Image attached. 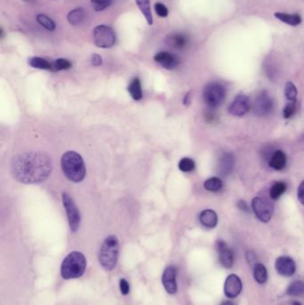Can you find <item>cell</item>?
Masks as SVG:
<instances>
[{
    "mask_svg": "<svg viewBox=\"0 0 304 305\" xmlns=\"http://www.w3.org/2000/svg\"><path fill=\"white\" fill-rule=\"evenodd\" d=\"M242 290V281L237 275L232 274L226 277L224 293L227 298H236L239 295Z\"/></svg>",
    "mask_w": 304,
    "mask_h": 305,
    "instance_id": "7c38bea8",
    "label": "cell"
},
{
    "mask_svg": "<svg viewBox=\"0 0 304 305\" xmlns=\"http://www.w3.org/2000/svg\"><path fill=\"white\" fill-rule=\"evenodd\" d=\"M302 142H303V143H304V137H303V138H302Z\"/></svg>",
    "mask_w": 304,
    "mask_h": 305,
    "instance_id": "7bdbcfd3",
    "label": "cell"
},
{
    "mask_svg": "<svg viewBox=\"0 0 304 305\" xmlns=\"http://www.w3.org/2000/svg\"><path fill=\"white\" fill-rule=\"evenodd\" d=\"M287 185L285 182H276V184L273 185L272 187L270 189L269 191V196L272 198V199H277L280 198L284 193L285 191L287 190Z\"/></svg>",
    "mask_w": 304,
    "mask_h": 305,
    "instance_id": "484cf974",
    "label": "cell"
},
{
    "mask_svg": "<svg viewBox=\"0 0 304 305\" xmlns=\"http://www.w3.org/2000/svg\"><path fill=\"white\" fill-rule=\"evenodd\" d=\"M269 163L271 168L276 171H280L285 168L287 165V155L283 151H280V150L274 152L269 160Z\"/></svg>",
    "mask_w": 304,
    "mask_h": 305,
    "instance_id": "ac0fdd59",
    "label": "cell"
},
{
    "mask_svg": "<svg viewBox=\"0 0 304 305\" xmlns=\"http://www.w3.org/2000/svg\"><path fill=\"white\" fill-rule=\"evenodd\" d=\"M252 210L256 217L262 222H269L272 217L274 207L272 203L263 197H255L251 202Z\"/></svg>",
    "mask_w": 304,
    "mask_h": 305,
    "instance_id": "ba28073f",
    "label": "cell"
},
{
    "mask_svg": "<svg viewBox=\"0 0 304 305\" xmlns=\"http://www.w3.org/2000/svg\"><path fill=\"white\" fill-rule=\"evenodd\" d=\"M215 118V114L213 112H208L206 113V119L208 120L209 122H212Z\"/></svg>",
    "mask_w": 304,
    "mask_h": 305,
    "instance_id": "ab89813d",
    "label": "cell"
},
{
    "mask_svg": "<svg viewBox=\"0 0 304 305\" xmlns=\"http://www.w3.org/2000/svg\"><path fill=\"white\" fill-rule=\"evenodd\" d=\"M90 1L92 3L94 9L98 12L105 10L111 4V0H90Z\"/></svg>",
    "mask_w": 304,
    "mask_h": 305,
    "instance_id": "836d02e7",
    "label": "cell"
},
{
    "mask_svg": "<svg viewBox=\"0 0 304 305\" xmlns=\"http://www.w3.org/2000/svg\"><path fill=\"white\" fill-rule=\"evenodd\" d=\"M221 305H234V303L232 302H230V301H226V302H222Z\"/></svg>",
    "mask_w": 304,
    "mask_h": 305,
    "instance_id": "60d3db41",
    "label": "cell"
},
{
    "mask_svg": "<svg viewBox=\"0 0 304 305\" xmlns=\"http://www.w3.org/2000/svg\"><path fill=\"white\" fill-rule=\"evenodd\" d=\"M252 108L257 116L269 115L274 108V102L267 92L262 91L255 99Z\"/></svg>",
    "mask_w": 304,
    "mask_h": 305,
    "instance_id": "9c48e42d",
    "label": "cell"
},
{
    "mask_svg": "<svg viewBox=\"0 0 304 305\" xmlns=\"http://www.w3.org/2000/svg\"><path fill=\"white\" fill-rule=\"evenodd\" d=\"M188 39L182 33H173L166 37V43L169 46L177 50H182L188 45Z\"/></svg>",
    "mask_w": 304,
    "mask_h": 305,
    "instance_id": "e0dca14e",
    "label": "cell"
},
{
    "mask_svg": "<svg viewBox=\"0 0 304 305\" xmlns=\"http://www.w3.org/2000/svg\"><path fill=\"white\" fill-rule=\"evenodd\" d=\"M103 63L102 57L97 54H94L91 57V63L94 66H99Z\"/></svg>",
    "mask_w": 304,
    "mask_h": 305,
    "instance_id": "8d00e7d4",
    "label": "cell"
},
{
    "mask_svg": "<svg viewBox=\"0 0 304 305\" xmlns=\"http://www.w3.org/2000/svg\"><path fill=\"white\" fill-rule=\"evenodd\" d=\"M155 61L156 63H159L161 66H163V68L168 69V70L174 69L180 63V59L178 58L177 56H175L172 53L167 52V51L157 53L155 56Z\"/></svg>",
    "mask_w": 304,
    "mask_h": 305,
    "instance_id": "5bb4252c",
    "label": "cell"
},
{
    "mask_svg": "<svg viewBox=\"0 0 304 305\" xmlns=\"http://www.w3.org/2000/svg\"><path fill=\"white\" fill-rule=\"evenodd\" d=\"M63 203L67 214L70 228L71 231L76 232L81 224V214L78 207L76 206L74 201L67 193H63Z\"/></svg>",
    "mask_w": 304,
    "mask_h": 305,
    "instance_id": "52a82bcc",
    "label": "cell"
},
{
    "mask_svg": "<svg viewBox=\"0 0 304 305\" xmlns=\"http://www.w3.org/2000/svg\"><path fill=\"white\" fill-rule=\"evenodd\" d=\"M93 42L100 49H110L116 42V36L109 26L98 25L93 31Z\"/></svg>",
    "mask_w": 304,
    "mask_h": 305,
    "instance_id": "8992f818",
    "label": "cell"
},
{
    "mask_svg": "<svg viewBox=\"0 0 304 305\" xmlns=\"http://www.w3.org/2000/svg\"><path fill=\"white\" fill-rule=\"evenodd\" d=\"M287 295H292V296L304 295L303 281H295L294 283H292L287 289Z\"/></svg>",
    "mask_w": 304,
    "mask_h": 305,
    "instance_id": "83f0119b",
    "label": "cell"
},
{
    "mask_svg": "<svg viewBox=\"0 0 304 305\" xmlns=\"http://www.w3.org/2000/svg\"><path fill=\"white\" fill-rule=\"evenodd\" d=\"M128 90L130 92L132 99L136 100V101H138V100L142 99L143 94H142L141 83H140V81H139L138 78H135L132 80L131 84L128 88Z\"/></svg>",
    "mask_w": 304,
    "mask_h": 305,
    "instance_id": "cb8c5ba5",
    "label": "cell"
},
{
    "mask_svg": "<svg viewBox=\"0 0 304 305\" xmlns=\"http://www.w3.org/2000/svg\"><path fill=\"white\" fill-rule=\"evenodd\" d=\"M29 64L33 68L41 70L53 71V64L44 58L39 56H33L29 59Z\"/></svg>",
    "mask_w": 304,
    "mask_h": 305,
    "instance_id": "603a6c76",
    "label": "cell"
},
{
    "mask_svg": "<svg viewBox=\"0 0 304 305\" xmlns=\"http://www.w3.org/2000/svg\"><path fill=\"white\" fill-rule=\"evenodd\" d=\"M296 112V101L288 102V104L284 108L283 114L286 119L291 118Z\"/></svg>",
    "mask_w": 304,
    "mask_h": 305,
    "instance_id": "d6a6232c",
    "label": "cell"
},
{
    "mask_svg": "<svg viewBox=\"0 0 304 305\" xmlns=\"http://www.w3.org/2000/svg\"><path fill=\"white\" fill-rule=\"evenodd\" d=\"M216 246H217V251L219 253V262L221 263V265L226 269H230L233 266V252L229 248V246H226V243L222 240H219L217 241Z\"/></svg>",
    "mask_w": 304,
    "mask_h": 305,
    "instance_id": "4fadbf2b",
    "label": "cell"
},
{
    "mask_svg": "<svg viewBox=\"0 0 304 305\" xmlns=\"http://www.w3.org/2000/svg\"><path fill=\"white\" fill-rule=\"evenodd\" d=\"M234 163H235V159H234L233 154L230 153L222 154L221 157L219 158V165H218L219 173L221 175H229L233 171Z\"/></svg>",
    "mask_w": 304,
    "mask_h": 305,
    "instance_id": "2e32d148",
    "label": "cell"
},
{
    "mask_svg": "<svg viewBox=\"0 0 304 305\" xmlns=\"http://www.w3.org/2000/svg\"><path fill=\"white\" fill-rule=\"evenodd\" d=\"M62 170L64 175L72 182H82L86 177L85 163L81 154L74 151L64 153L61 160Z\"/></svg>",
    "mask_w": 304,
    "mask_h": 305,
    "instance_id": "7a4b0ae2",
    "label": "cell"
},
{
    "mask_svg": "<svg viewBox=\"0 0 304 305\" xmlns=\"http://www.w3.org/2000/svg\"><path fill=\"white\" fill-rule=\"evenodd\" d=\"M254 277L259 284H265L268 280V272L262 263H256L254 268Z\"/></svg>",
    "mask_w": 304,
    "mask_h": 305,
    "instance_id": "d4e9b609",
    "label": "cell"
},
{
    "mask_svg": "<svg viewBox=\"0 0 304 305\" xmlns=\"http://www.w3.org/2000/svg\"><path fill=\"white\" fill-rule=\"evenodd\" d=\"M87 267L85 256L80 252L68 254L61 265V275L64 279H73L82 277Z\"/></svg>",
    "mask_w": 304,
    "mask_h": 305,
    "instance_id": "3957f363",
    "label": "cell"
},
{
    "mask_svg": "<svg viewBox=\"0 0 304 305\" xmlns=\"http://www.w3.org/2000/svg\"><path fill=\"white\" fill-rule=\"evenodd\" d=\"M53 165L51 158L40 152H29L14 158L11 172L14 179L24 184L42 182L49 177Z\"/></svg>",
    "mask_w": 304,
    "mask_h": 305,
    "instance_id": "6da1fadb",
    "label": "cell"
},
{
    "mask_svg": "<svg viewBox=\"0 0 304 305\" xmlns=\"http://www.w3.org/2000/svg\"><path fill=\"white\" fill-rule=\"evenodd\" d=\"M275 267L276 271L284 277L293 276L296 270V265L294 260L288 256H281L277 258Z\"/></svg>",
    "mask_w": 304,
    "mask_h": 305,
    "instance_id": "30bf717a",
    "label": "cell"
},
{
    "mask_svg": "<svg viewBox=\"0 0 304 305\" xmlns=\"http://www.w3.org/2000/svg\"><path fill=\"white\" fill-rule=\"evenodd\" d=\"M135 1H136L139 10H140L142 14L144 15V17L145 18V20L147 21V24L149 25H153L154 19H153L150 0H135Z\"/></svg>",
    "mask_w": 304,
    "mask_h": 305,
    "instance_id": "ffe728a7",
    "label": "cell"
},
{
    "mask_svg": "<svg viewBox=\"0 0 304 305\" xmlns=\"http://www.w3.org/2000/svg\"><path fill=\"white\" fill-rule=\"evenodd\" d=\"M237 206L240 210H244V212H248V206L246 203H244V201H239L237 203Z\"/></svg>",
    "mask_w": 304,
    "mask_h": 305,
    "instance_id": "f35d334b",
    "label": "cell"
},
{
    "mask_svg": "<svg viewBox=\"0 0 304 305\" xmlns=\"http://www.w3.org/2000/svg\"><path fill=\"white\" fill-rule=\"evenodd\" d=\"M119 256V242L115 236L107 237L103 243L100 249L99 263L106 270H112L115 268Z\"/></svg>",
    "mask_w": 304,
    "mask_h": 305,
    "instance_id": "277c9868",
    "label": "cell"
},
{
    "mask_svg": "<svg viewBox=\"0 0 304 305\" xmlns=\"http://www.w3.org/2000/svg\"><path fill=\"white\" fill-rule=\"evenodd\" d=\"M156 14L159 15L160 17H167L169 14V10L165 5L162 3H156L155 5Z\"/></svg>",
    "mask_w": 304,
    "mask_h": 305,
    "instance_id": "e575fe53",
    "label": "cell"
},
{
    "mask_svg": "<svg viewBox=\"0 0 304 305\" xmlns=\"http://www.w3.org/2000/svg\"><path fill=\"white\" fill-rule=\"evenodd\" d=\"M297 88L292 82H287L285 88V95L288 102H295L297 99Z\"/></svg>",
    "mask_w": 304,
    "mask_h": 305,
    "instance_id": "f546056e",
    "label": "cell"
},
{
    "mask_svg": "<svg viewBox=\"0 0 304 305\" xmlns=\"http://www.w3.org/2000/svg\"><path fill=\"white\" fill-rule=\"evenodd\" d=\"M52 64H53V71L68 70L72 66V64L69 60L64 59V58L56 60Z\"/></svg>",
    "mask_w": 304,
    "mask_h": 305,
    "instance_id": "1f68e13d",
    "label": "cell"
},
{
    "mask_svg": "<svg viewBox=\"0 0 304 305\" xmlns=\"http://www.w3.org/2000/svg\"><path fill=\"white\" fill-rule=\"evenodd\" d=\"M85 18V11L82 8H76L69 12L67 15V20L69 24L73 26L81 25Z\"/></svg>",
    "mask_w": 304,
    "mask_h": 305,
    "instance_id": "7402d4cb",
    "label": "cell"
},
{
    "mask_svg": "<svg viewBox=\"0 0 304 305\" xmlns=\"http://www.w3.org/2000/svg\"><path fill=\"white\" fill-rule=\"evenodd\" d=\"M251 108L250 99L245 95H238L230 107V112L235 116H243Z\"/></svg>",
    "mask_w": 304,
    "mask_h": 305,
    "instance_id": "8fae6325",
    "label": "cell"
},
{
    "mask_svg": "<svg viewBox=\"0 0 304 305\" xmlns=\"http://www.w3.org/2000/svg\"><path fill=\"white\" fill-rule=\"evenodd\" d=\"M275 17L277 18L278 20L283 21L287 25H292V26H297L301 24V16L297 14H289L287 13H276Z\"/></svg>",
    "mask_w": 304,
    "mask_h": 305,
    "instance_id": "44dd1931",
    "label": "cell"
},
{
    "mask_svg": "<svg viewBox=\"0 0 304 305\" xmlns=\"http://www.w3.org/2000/svg\"><path fill=\"white\" fill-rule=\"evenodd\" d=\"M37 21H38L39 25H41L46 30H47V31L52 32V31H55V29H56L55 21L51 18L45 15V14H38L37 15Z\"/></svg>",
    "mask_w": 304,
    "mask_h": 305,
    "instance_id": "f1b7e54d",
    "label": "cell"
},
{
    "mask_svg": "<svg viewBox=\"0 0 304 305\" xmlns=\"http://www.w3.org/2000/svg\"><path fill=\"white\" fill-rule=\"evenodd\" d=\"M204 186H205V190H208V191L217 192V191L221 190L222 181L217 177H212L211 179H208L205 181Z\"/></svg>",
    "mask_w": 304,
    "mask_h": 305,
    "instance_id": "4316f807",
    "label": "cell"
},
{
    "mask_svg": "<svg viewBox=\"0 0 304 305\" xmlns=\"http://www.w3.org/2000/svg\"><path fill=\"white\" fill-rule=\"evenodd\" d=\"M120 288L122 295H126L130 293V284H129L128 281L126 280V279H124V278L120 279Z\"/></svg>",
    "mask_w": 304,
    "mask_h": 305,
    "instance_id": "d590c367",
    "label": "cell"
},
{
    "mask_svg": "<svg viewBox=\"0 0 304 305\" xmlns=\"http://www.w3.org/2000/svg\"><path fill=\"white\" fill-rule=\"evenodd\" d=\"M199 219L201 223L206 228H215L218 224V216L214 210H209V209L202 210Z\"/></svg>",
    "mask_w": 304,
    "mask_h": 305,
    "instance_id": "d6986e66",
    "label": "cell"
},
{
    "mask_svg": "<svg viewBox=\"0 0 304 305\" xmlns=\"http://www.w3.org/2000/svg\"><path fill=\"white\" fill-rule=\"evenodd\" d=\"M293 305H302V304H301V302H297V301H296V302H293Z\"/></svg>",
    "mask_w": 304,
    "mask_h": 305,
    "instance_id": "b9f144b4",
    "label": "cell"
},
{
    "mask_svg": "<svg viewBox=\"0 0 304 305\" xmlns=\"http://www.w3.org/2000/svg\"><path fill=\"white\" fill-rule=\"evenodd\" d=\"M298 199L304 205V180L301 183L298 189Z\"/></svg>",
    "mask_w": 304,
    "mask_h": 305,
    "instance_id": "74e56055",
    "label": "cell"
},
{
    "mask_svg": "<svg viewBox=\"0 0 304 305\" xmlns=\"http://www.w3.org/2000/svg\"><path fill=\"white\" fill-rule=\"evenodd\" d=\"M179 168H180L181 172H192L195 168V161H194V160H192L191 158H182L181 161H180V163H179Z\"/></svg>",
    "mask_w": 304,
    "mask_h": 305,
    "instance_id": "4dcf8cb0",
    "label": "cell"
},
{
    "mask_svg": "<svg viewBox=\"0 0 304 305\" xmlns=\"http://www.w3.org/2000/svg\"><path fill=\"white\" fill-rule=\"evenodd\" d=\"M163 284L166 291L174 295L177 292V283H176V269L173 266H170L164 270L163 275Z\"/></svg>",
    "mask_w": 304,
    "mask_h": 305,
    "instance_id": "9a60e30c",
    "label": "cell"
},
{
    "mask_svg": "<svg viewBox=\"0 0 304 305\" xmlns=\"http://www.w3.org/2000/svg\"><path fill=\"white\" fill-rule=\"evenodd\" d=\"M226 90L222 85L218 82L209 83L204 89V100L211 109L217 108L225 99Z\"/></svg>",
    "mask_w": 304,
    "mask_h": 305,
    "instance_id": "5b68a950",
    "label": "cell"
}]
</instances>
